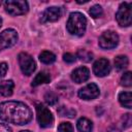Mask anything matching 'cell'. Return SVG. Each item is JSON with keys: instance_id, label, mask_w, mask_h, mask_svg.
I'll use <instances>...</instances> for the list:
<instances>
[{"instance_id": "obj_4", "label": "cell", "mask_w": 132, "mask_h": 132, "mask_svg": "<svg viewBox=\"0 0 132 132\" xmlns=\"http://www.w3.org/2000/svg\"><path fill=\"white\" fill-rule=\"evenodd\" d=\"M131 3L124 2L120 5L119 10L117 11L116 19L120 26L122 27H128L131 25V16H132V10H131Z\"/></svg>"}, {"instance_id": "obj_29", "label": "cell", "mask_w": 132, "mask_h": 132, "mask_svg": "<svg viewBox=\"0 0 132 132\" xmlns=\"http://www.w3.org/2000/svg\"><path fill=\"white\" fill-rule=\"evenodd\" d=\"M21 132H30L29 130H23V131H21Z\"/></svg>"}, {"instance_id": "obj_23", "label": "cell", "mask_w": 132, "mask_h": 132, "mask_svg": "<svg viewBox=\"0 0 132 132\" xmlns=\"http://www.w3.org/2000/svg\"><path fill=\"white\" fill-rule=\"evenodd\" d=\"M121 85L124 87H131L132 85V78H131V72L127 71L124 73L121 77Z\"/></svg>"}, {"instance_id": "obj_14", "label": "cell", "mask_w": 132, "mask_h": 132, "mask_svg": "<svg viewBox=\"0 0 132 132\" xmlns=\"http://www.w3.org/2000/svg\"><path fill=\"white\" fill-rule=\"evenodd\" d=\"M51 81V75L47 73V72H39L35 77L34 79L32 80V87H37L39 85H42V84H47Z\"/></svg>"}, {"instance_id": "obj_16", "label": "cell", "mask_w": 132, "mask_h": 132, "mask_svg": "<svg viewBox=\"0 0 132 132\" xmlns=\"http://www.w3.org/2000/svg\"><path fill=\"white\" fill-rule=\"evenodd\" d=\"M119 101L124 107L131 108V106H132V95H131V92H122L119 95Z\"/></svg>"}, {"instance_id": "obj_24", "label": "cell", "mask_w": 132, "mask_h": 132, "mask_svg": "<svg viewBox=\"0 0 132 132\" xmlns=\"http://www.w3.org/2000/svg\"><path fill=\"white\" fill-rule=\"evenodd\" d=\"M58 132H73V127L70 123L64 122V123H61L59 125Z\"/></svg>"}, {"instance_id": "obj_15", "label": "cell", "mask_w": 132, "mask_h": 132, "mask_svg": "<svg viewBox=\"0 0 132 132\" xmlns=\"http://www.w3.org/2000/svg\"><path fill=\"white\" fill-rule=\"evenodd\" d=\"M76 126L79 132H92V129H93L92 122L87 118H80L77 121Z\"/></svg>"}, {"instance_id": "obj_6", "label": "cell", "mask_w": 132, "mask_h": 132, "mask_svg": "<svg viewBox=\"0 0 132 132\" xmlns=\"http://www.w3.org/2000/svg\"><path fill=\"white\" fill-rule=\"evenodd\" d=\"M18 60L22 72L25 75H31L36 68V64L33 58L27 53H21L18 56Z\"/></svg>"}, {"instance_id": "obj_27", "label": "cell", "mask_w": 132, "mask_h": 132, "mask_svg": "<svg viewBox=\"0 0 132 132\" xmlns=\"http://www.w3.org/2000/svg\"><path fill=\"white\" fill-rule=\"evenodd\" d=\"M0 132H12V129L6 124H0Z\"/></svg>"}, {"instance_id": "obj_2", "label": "cell", "mask_w": 132, "mask_h": 132, "mask_svg": "<svg viewBox=\"0 0 132 132\" xmlns=\"http://www.w3.org/2000/svg\"><path fill=\"white\" fill-rule=\"evenodd\" d=\"M67 31L75 36H82L86 32L87 28V19L80 12H71L67 24H66Z\"/></svg>"}, {"instance_id": "obj_10", "label": "cell", "mask_w": 132, "mask_h": 132, "mask_svg": "<svg viewBox=\"0 0 132 132\" xmlns=\"http://www.w3.org/2000/svg\"><path fill=\"white\" fill-rule=\"evenodd\" d=\"M62 14V11H61V8L60 7H57V6H52V7H48L46 8L42 14H41V18H40V22L41 23H46V22H56L60 19Z\"/></svg>"}, {"instance_id": "obj_3", "label": "cell", "mask_w": 132, "mask_h": 132, "mask_svg": "<svg viewBox=\"0 0 132 132\" xmlns=\"http://www.w3.org/2000/svg\"><path fill=\"white\" fill-rule=\"evenodd\" d=\"M5 10L11 15L25 14L28 11V2L24 0H8L4 2Z\"/></svg>"}, {"instance_id": "obj_25", "label": "cell", "mask_w": 132, "mask_h": 132, "mask_svg": "<svg viewBox=\"0 0 132 132\" xmlns=\"http://www.w3.org/2000/svg\"><path fill=\"white\" fill-rule=\"evenodd\" d=\"M63 60L66 63H73L76 60V56L73 55V54H70V53H66V54L63 55Z\"/></svg>"}, {"instance_id": "obj_30", "label": "cell", "mask_w": 132, "mask_h": 132, "mask_svg": "<svg viewBox=\"0 0 132 132\" xmlns=\"http://www.w3.org/2000/svg\"><path fill=\"white\" fill-rule=\"evenodd\" d=\"M0 5H1V1H0Z\"/></svg>"}, {"instance_id": "obj_7", "label": "cell", "mask_w": 132, "mask_h": 132, "mask_svg": "<svg viewBox=\"0 0 132 132\" xmlns=\"http://www.w3.org/2000/svg\"><path fill=\"white\" fill-rule=\"evenodd\" d=\"M18 41V33L14 29H6L0 33V51L14 45Z\"/></svg>"}, {"instance_id": "obj_22", "label": "cell", "mask_w": 132, "mask_h": 132, "mask_svg": "<svg viewBox=\"0 0 132 132\" xmlns=\"http://www.w3.org/2000/svg\"><path fill=\"white\" fill-rule=\"evenodd\" d=\"M44 100L48 105H55L58 102V96L53 92H47L44 95Z\"/></svg>"}, {"instance_id": "obj_13", "label": "cell", "mask_w": 132, "mask_h": 132, "mask_svg": "<svg viewBox=\"0 0 132 132\" xmlns=\"http://www.w3.org/2000/svg\"><path fill=\"white\" fill-rule=\"evenodd\" d=\"M14 88V84L12 80H2L0 81V95L4 97H8L12 94Z\"/></svg>"}, {"instance_id": "obj_26", "label": "cell", "mask_w": 132, "mask_h": 132, "mask_svg": "<svg viewBox=\"0 0 132 132\" xmlns=\"http://www.w3.org/2000/svg\"><path fill=\"white\" fill-rule=\"evenodd\" d=\"M7 69H8V66H7V64L5 62L0 63V77H3L6 74Z\"/></svg>"}, {"instance_id": "obj_1", "label": "cell", "mask_w": 132, "mask_h": 132, "mask_svg": "<svg viewBox=\"0 0 132 132\" xmlns=\"http://www.w3.org/2000/svg\"><path fill=\"white\" fill-rule=\"evenodd\" d=\"M0 120L14 125H26L32 120L31 109L20 101L0 103Z\"/></svg>"}, {"instance_id": "obj_18", "label": "cell", "mask_w": 132, "mask_h": 132, "mask_svg": "<svg viewBox=\"0 0 132 132\" xmlns=\"http://www.w3.org/2000/svg\"><path fill=\"white\" fill-rule=\"evenodd\" d=\"M39 60L44 63V64H52L56 61V56L55 54H53L52 52L48 51H43L40 55H39Z\"/></svg>"}, {"instance_id": "obj_11", "label": "cell", "mask_w": 132, "mask_h": 132, "mask_svg": "<svg viewBox=\"0 0 132 132\" xmlns=\"http://www.w3.org/2000/svg\"><path fill=\"white\" fill-rule=\"evenodd\" d=\"M93 72L97 75V76H105L110 72V65H109V61L102 58L97 60L94 65H93Z\"/></svg>"}, {"instance_id": "obj_5", "label": "cell", "mask_w": 132, "mask_h": 132, "mask_svg": "<svg viewBox=\"0 0 132 132\" xmlns=\"http://www.w3.org/2000/svg\"><path fill=\"white\" fill-rule=\"evenodd\" d=\"M36 114H37V121L40 127L42 128H47L51 127L54 123V117L50 109L45 107L42 104H37L36 105Z\"/></svg>"}, {"instance_id": "obj_28", "label": "cell", "mask_w": 132, "mask_h": 132, "mask_svg": "<svg viewBox=\"0 0 132 132\" xmlns=\"http://www.w3.org/2000/svg\"><path fill=\"white\" fill-rule=\"evenodd\" d=\"M1 26H2V19H1V16H0V28H1Z\"/></svg>"}, {"instance_id": "obj_19", "label": "cell", "mask_w": 132, "mask_h": 132, "mask_svg": "<svg viewBox=\"0 0 132 132\" xmlns=\"http://www.w3.org/2000/svg\"><path fill=\"white\" fill-rule=\"evenodd\" d=\"M76 56L79 58V60H81V61H84V62H90V61L93 59L92 53H90V52L87 51V50H79V51L77 52V55H76Z\"/></svg>"}, {"instance_id": "obj_20", "label": "cell", "mask_w": 132, "mask_h": 132, "mask_svg": "<svg viewBox=\"0 0 132 132\" xmlns=\"http://www.w3.org/2000/svg\"><path fill=\"white\" fill-rule=\"evenodd\" d=\"M89 13L91 14V16H93V18H100V16H102V14H103V9H102V7L100 6V5H98V4H96V5H94V6H92L91 8H90V10H89Z\"/></svg>"}, {"instance_id": "obj_17", "label": "cell", "mask_w": 132, "mask_h": 132, "mask_svg": "<svg viewBox=\"0 0 132 132\" xmlns=\"http://www.w3.org/2000/svg\"><path fill=\"white\" fill-rule=\"evenodd\" d=\"M128 64H129V60L126 56L121 55V56L116 57V59H114V66L119 71L124 70L125 68H127Z\"/></svg>"}, {"instance_id": "obj_12", "label": "cell", "mask_w": 132, "mask_h": 132, "mask_svg": "<svg viewBox=\"0 0 132 132\" xmlns=\"http://www.w3.org/2000/svg\"><path fill=\"white\" fill-rule=\"evenodd\" d=\"M90 76V71L87 67H78L76 68L75 70L72 71V74H71V78L74 82L76 84H80V82H84L86 81Z\"/></svg>"}, {"instance_id": "obj_21", "label": "cell", "mask_w": 132, "mask_h": 132, "mask_svg": "<svg viewBox=\"0 0 132 132\" xmlns=\"http://www.w3.org/2000/svg\"><path fill=\"white\" fill-rule=\"evenodd\" d=\"M58 112L60 113L61 117H68V118H73L75 117V110L72 108H66L65 106L60 107V109L58 110Z\"/></svg>"}, {"instance_id": "obj_9", "label": "cell", "mask_w": 132, "mask_h": 132, "mask_svg": "<svg viewBox=\"0 0 132 132\" xmlns=\"http://www.w3.org/2000/svg\"><path fill=\"white\" fill-rule=\"evenodd\" d=\"M99 88L96 84H89L85 86L84 88L79 89L78 91V97L84 99V100H93L99 96Z\"/></svg>"}, {"instance_id": "obj_8", "label": "cell", "mask_w": 132, "mask_h": 132, "mask_svg": "<svg viewBox=\"0 0 132 132\" xmlns=\"http://www.w3.org/2000/svg\"><path fill=\"white\" fill-rule=\"evenodd\" d=\"M119 36L113 31H105L99 37V45L104 50H110L118 45Z\"/></svg>"}]
</instances>
